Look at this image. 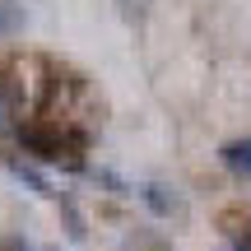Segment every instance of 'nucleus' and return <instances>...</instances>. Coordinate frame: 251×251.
<instances>
[{
    "mask_svg": "<svg viewBox=\"0 0 251 251\" xmlns=\"http://www.w3.org/2000/svg\"><path fill=\"white\" fill-rule=\"evenodd\" d=\"M5 251H28V247L19 242V237H9V242H5Z\"/></svg>",
    "mask_w": 251,
    "mask_h": 251,
    "instance_id": "nucleus-7",
    "label": "nucleus"
},
{
    "mask_svg": "<svg viewBox=\"0 0 251 251\" xmlns=\"http://www.w3.org/2000/svg\"><path fill=\"white\" fill-rule=\"evenodd\" d=\"M9 172H14V177H24V181H28V186H33V191H37V196H56V191H51V186H47V181H42V177H37V172H33V168H28V163H14V158H9Z\"/></svg>",
    "mask_w": 251,
    "mask_h": 251,
    "instance_id": "nucleus-4",
    "label": "nucleus"
},
{
    "mask_svg": "<svg viewBox=\"0 0 251 251\" xmlns=\"http://www.w3.org/2000/svg\"><path fill=\"white\" fill-rule=\"evenodd\" d=\"M14 24H19V5L5 0V5H0V28H14Z\"/></svg>",
    "mask_w": 251,
    "mask_h": 251,
    "instance_id": "nucleus-6",
    "label": "nucleus"
},
{
    "mask_svg": "<svg viewBox=\"0 0 251 251\" xmlns=\"http://www.w3.org/2000/svg\"><path fill=\"white\" fill-rule=\"evenodd\" d=\"M140 196H144V205H149L153 214H172V209H177V200H172V196H168V186H158V181L140 186Z\"/></svg>",
    "mask_w": 251,
    "mask_h": 251,
    "instance_id": "nucleus-3",
    "label": "nucleus"
},
{
    "mask_svg": "<svg viewBox=\"0 0 251 251\" xmlns=\"http://www.w3.org/2000/svg\"><path fill=\"white\" fill-rule=\"evenodd\" d=\"M219 163H224L233 177H247L251 181V140H228L219 149Z\"/></svg>",
    "mask_w": 251,
    "mask_h": 251,
    "instance_id": "nucleus-2",
    "label": "nucleus"
},
{
    "mask_svg": "<svg viewBox=\"0 0 251 251\" xmlns=\"http://www.w3.org/2000/svg\"><path fill=\"white\" fill-rule=\"evenodd\" d=\"M117 9H121L126 19H140L144 9H149V0H117Z\"/></svg>",
    "mask_w": 251,
    "mask_h": 251,
    "instance_id": "nucleus-5",
    "label": "nucleus"
},
{
    "mask_svg": "<svg viewBox=\"0 0 251 251\" xmlns=\"http://www.w3.org/2000/svg\"><path fill=\"white\" fill-rule=\"evenodd\" d=\"M19 144H24L33 158H42V163H70L75 153L84 149V135L65 130V126H56V121H19Z\"/></svg>",
    "mask_w": 251,
    "mask_h": 251,
    "instance_id": "nucleus-1",
    "label": "nucleus"
}]
</instances>
